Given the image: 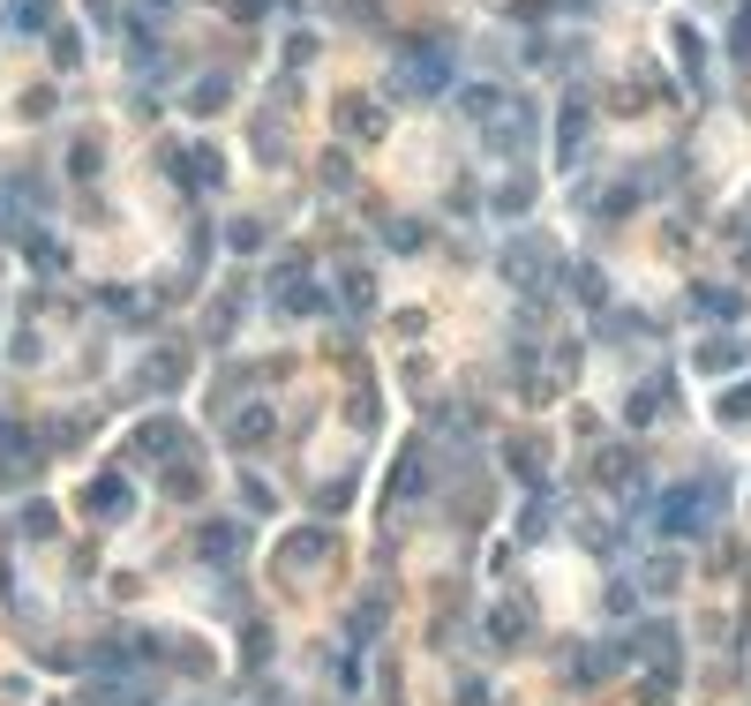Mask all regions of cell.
Returning <instances> with one entry per match:
<instances>
[{
    "label": "cell",
    "mask_w": 751,
    "mask_h": 706,
    "mask_svg": "<svg viewBox=\"0 0 751 706\" xmlns=\"http://www.w3.org/2000/svg\"><path fill=\"white\" fill-rule=\"evenodd\" d=\"M391 90H399V98H444V90H451V45L444 39L406 45L399 68H391Z\"/></svg>",
    "instance_id": "1"
},
{
    "label": "cell",
    "mask_w": 751,
    "mask_h": 706,
    "mask_svg": "<svg viewBox=\"0 0 751 706\" xmlns=\"http://www.w3.org/2000/svg\"><path fill=\"white\" fill-rule=\"evenodd\" d=\"M654 526H662V534H699V526H707V489H699V481L668 489V497L654 503Z\"/></svg>",
    "instance_id": "2"
},
{
    "label": "cell",
    "mask_w": 751,
    "mask_h": 706,
    "mask_svg": "<svg viewBox=\"0 0 751 706\" xmlns=\"http://www.w3.org/2000/svg\"><path fill=\"white\" fill-rule=\"evenodd\" d=\"M90 511H98V519H121V511H128V481H113V474L90 481Z\"/></svg>",
    "instance_id": "3"
},
{
    "label": "cell",
    "mask_w": 751,
    "mask_h": 706,
    "mask_svg": "<svg viewBox=\"0 0 751 706\" xmlns=\"http://www.w3.org/2000/svg\"><path fill=\"white\" fill-rule=\"evenodd\" d=\"M668 39H676V53H684V68H692V84H699V76H707V45H699V31H692V23H676Z\"/></svg>",
    "instance_id": "4"
},
{
    "label": "cell",
    "mask_w": 751,
    "mask_h": 706,
    "mask_svg": "<svg viewBox=\"0 0 751 706\" xmlns=\"http://www.w3.org/2000/svg\"><path fill=\"white\" fill-rule=\"evenodd\" d=\"M8 31H15V39L45 31V0H8Z\"/></svg>",
    "instance_id": "5"
},
{
    "label": "cell",
    "mask_w": 751,
    "mask_h": 706,
    "mask_svg": "<svg viewBox=\"0 0 751 706\" xmlns=\"http://www.w3.org/2000/svg\"><path fill=\"white\" fill-rule=\"evenodd\" d=\"M579 135H586V106H564V143H556V159H564V166L579 159Z\"/></svg>",
    "instance_id": "6"
},
{
    "label": "cell",
    "mask_w": 751,
    "mask_h": 706,
    "mask_svg": "<svg viewBox=\"0 0 751 706\" xmlns=\"http://www.w3.org/2000/svg\"><path fill=\"white\" fill-rule=\"evenodd\" d=\"M308 556H324V534H293L286 541V564H308Z\"/></svg>",
    "instance_id": "7"
},
{
    "label": "cell",
    "mask_w": 751,
    "mask_h": 706,
    "mask_svg": "<svg viewBox=\"0 0 751 706\" xmlns=\"http://www.w3.org/2000/svg\"><path fill=\"white\" fill-rule=\"evenodd\" d=\"M188 106H196V113H218V106H226V84H218V76H210V84L196 90V98H188Z\"/></svg>",
    "instance_id": "8"
},
{
    "label": "cell",
    "mask_w": 751,
    "mask_h": 706,
    "mask_svg": "<svg viewBox=\"0 0 751 706\" xmlns=\"http://www.w3.org/2000/svg\"><path fill=\"white\" fill-rule=\"evenodd\" d=\"M233 436H271V414H263V406H249V414L233 421Z\"/></svg>",
    "instance_id": "9"
},
{
    "label": "cell",
    "mask_w": 751,
    "mask_h": 706,
    "mask_svg": "<svg viewBox=\"0 0 751 706\" xmlns=\"http://www.w3.org/2000/svg\"><path fill=\"white\" fill-rule=\"evenodd\" d=\"M729 45H737V61H751V0H744V15H737V39Z\"/></svg>",
    "instance_id": "10"
}]
</instances>
